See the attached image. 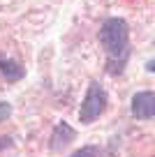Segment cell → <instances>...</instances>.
Wrapping results in <instances>:
<instances>
[{"label":"cell","mask_w":155,"mask_h":157,"mask_svg":"<svg viewBox=\"0 0 155 157\" xmlns=\"http://www.w3.org/2000/svg\"><path fill=\"white\" fill-rule=\"evenodd\" d=\"M100 44L109 56L107 72L118 76L123 74L130 56V25L125 19H107L100 28Z\"/></svg>","instance_id":"1"},{"label":"cell","mask_w":155,"mask_h":157,"mask_svg":"<svg viewBox=\"0 0 155 157\" xmlns=\"http://www.w3.org/2000/svg\"><path fill=\"white\" fill-rule=\"evenodd\" d=\"M107 104H109V95L104 90V86L100 81H90V86L86 90V97L81 102V109H79V120L83 125L95 123L97 118L107 111Z\"/></svg>","instance_id":"2"},{"label":"cell","mask_w":155,"mask_h":157,"mask_svg":"<svg viewBox=\"0 0 155 157\" xmlns=\"http://www.w3.org/2000/svg\"><path fill=\"white\" fill-rule=\"evenodd\" d=\"M130 111L137 120H150L155 118V93L153 90H139L132 95Z\"/></svg>","instance_id":"3"},{"label":"cell","mask_w":155,"mask_h":157,"mask_svg":"<svg viewBox=\"0 0 155 157\" xmlns=\"http://www.w3.org/2000/svg\"><path fill=\"white\" fill-rule=\"evenodd\" d=\"M77 139V132H74V127L72 125H67V123H58L54 127V132H51V141H49V148L54 152H60V150H65V148L70 146V143Z\"/></svg>","instance_id":"4"},{"label":"cell","mask_w":155,"mask_h":157,"mask_svg":"<svg viewBox=\"0 0 155 157\" xmlns=\"http://www.w3.org/2000/svg\"><path fill=\"white\" fill-rule=\"evenodd\" d=\"M0 74L7 78V81H21L26 76V69L21 67V63H16L14 58H5V56H0Z\"/></svg>","instance_id":"5"},{"label":"cell","mask_w":155,"mask_h":157,"mask_svg":"<svg viewBox=\"0 0 155 157\" xmlns=\"http://www.w3.org/2000/svg\"><path fill=\"white\" fill-rule=\"evenodd\" d=\"M100 148L97 146H83V148H79V150H74L72 152V157H88V155H100Z\"/></svg>","instance_id":"6"},{"label":"cell","mask_w":155,"mask_h":157,"mask_svg":"<svg viewBox=\"0 0 155 157\" xmlns=\"http://www.w3.org/2000/svg\"><path fill=\"white\" fill-rule=\"evenodd\" d=\"M10 116H12V104L10 102H0V123L7 120Z\"/></svg>","instance_id":"7"},{"label":"cell","mask_w":155,"mask_h":157,"mask_svg":"<svg viewBox=\"0 0 155 157\" xmlns=\"http://www.w3.org/2000/svg\"><path fill=\"white\" fill-rule=\"evenodd\" d=\"M12 146V139L10 136H2V139H0V150H2V148H10Z\"/></svg>","instance_id":"8"},{"label":"cell","mask_w":155,"mask_h":157,"mask_svg":"<svg viewBox=\"0 0 155 157\" xmlns=\"http://www.w3.org/2000/svg\"><path fill=\"white\" fill-rule=\"evenodd\" d=\"M146 69H148V72H155V60H148V63H146Z\"/></svg>","instance_id":"9"}]
</instances>
